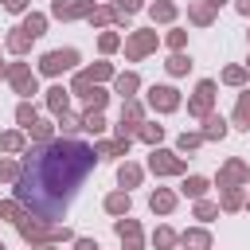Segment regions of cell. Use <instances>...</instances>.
Listing matches in <instances>:
<instances>
[{"mask_svg": "<svg viewBox=\"0 0 250 250\" xmlns=\"http://www.w3.org/2000/svg\"><path fill=\"white\" fill-rule=\"evenodd\" d=\"M98 148L74 137L59 141H39L35 148L23 152L20 180H16V199L27 207V215L39 219H62L66 207L74 203L78 188L94 172Z\"/></svg>", "mask_w": 250, "mask_h": 250, "instance_id": "cell-1", "label": "cell"}, {"mask_svg": "<svg viewBox=\"0 0 250 250\" xmlns=\"http://www.w3.org/2000/svg\"><path fill=\"white\" fill-rule=\"evenodd\" d=\"M16 227H20V234H23L27 242H31V238H35V242H62V238H70L66 227H55V223H47V219H39V215H35V219L23 215Z\"/></svg>", "mask_w": 250, "mask_h": 250, "instance_id": "cell-2", "label": "cell"}, {"mask_svg": "<svg viewBox=\"0 0 250 250\" xmlns=\"http://www.w3.org/2000/svg\"><path fill=\"white\" fill-rule=\"evenodd\" d=\"M70 94H78V98H82L90 109H102V105H105V98H109L105 90H98V82H94L86 70H82V74H74V86H70Z\"/></svg>", "mask_w": 250, "mask_h": 250, "instance_id": "cell-3", "label": "cell"}, {"mask_svg": "<svg viewBox=\"0 0 250 250\" xmlns=\"http://www.w3.org/2000/svg\"><path fill=\"white\" fill-rule=\"evenodd\" d=\"M74 62H78V51H70V47H66V51H47V55L39 59V70H43V74H62V70H70Z\"/></svg>", "mask_w": 250, "mask_h": 250, "instance_id": "cell-4", "label": "cell"}, {"mask_svg": "<svg viewBox=\"0 0 250 250\" xmlns=\"http://www.w3.org/2000/svg\"><path fill=\"white\" fill-rule=\"evenodd\" d=\"M141 125H145L141 105H137L133 98H125V105H121V121H117V133H121V137H137V133H141Z\"/></svg>", "mask_w": 250, "mask_h": 250, "instance_id": "cell-5", "label": "cell"}, {"mask_svg": "<svg viewBox=\"0 0 250 250\" xmlns=\"http://www.w3.org/2000/svg\"><path fill=\"white\" fill-rule=\"evenodd\" d=\"M148 168H152L156 176H176V172H184V160H180L176 152H168V148H152Z\"/></svg>", "mask_w": 250, "mask_h": 250, "instance_id": "cell-6", "label": "cell"}, {"mask_svg": "<svg viewBox=\"0 0 250 250\" xmlns=\"http://www.w3.org/2000/svg\"><path fill=\"white\" fill-rule=\"evenodd\" d=\"M211 102H215V82H211V78H203V82L195 86V98L188 102V113L207 117V113H211Z\"/></svg>", "mask_w": 250, "mask_h": 250, "instance_id": "cell-7", "label": "cell"}, {"mask_svg": "<svg viewBox=\"0 0 250 250\" xmlns=\"http://www.w3.org/2000/svg\"><path fill=\"white\" fill-rule=\"evenodd\" d=\"M148 105L160 109V113H172V109H180V94L172 86H152L148 90Z\"/></svg>", "mask_w": 250, "mask_h": 250, "instance_id": "cell-8", "label": "cell"}, {"mask_svg": "<svg viewBox=\"0 0 250 250\" xmlns=\"http://www.w3.org/2000/svg\"><path fill=\"white\" fill-rule=\"evenodd\" d=\"M250 180V168L242 164V160H227L223 168H219V188H238V184H246Z\"/></svg>", "mask_w": 250, "mask_h": 250, "instance_id": "cell-9", "label": "cell"}, {"mask_svg": "<svg viewBox=\"0 0 250 250\" xmlns=\"http://www.w3.org/2000/svg\"><path fill=\"white\" fill-rule=\"evenodd\" d=\"M152 47H156V31H133L129 43H125V55L129 59H145Z\"/></svg>", "mask_w": 250, "mask_h": 250, "instance_id": "cell-10", "label": "cell"}, {"mask_svg": "<svg viewBox=\"0 0 250 250\" xmlns=\"http://www.w3.org/2000/svg\"><path fill=\"white\" fill-rule=\"evenodd\" d=\"M90 12H94L90 0H55V8H51V16H59V20H74V16H90Z\"/></svg>", "mask_w": 250, "mask_h": 250, "instance_id": "cell-11", "label": "cell"}, {"mask_svg": "<svg viewBox=\"0 0 250 250\" xmlns=\"http://www.w3.org/2000/svg\"><path fill=\"white\" fill-rule=\"evenodd\" d=\"M8 78H12L16 94H23V98H27V94H35V74H31L23 62H12V66H8Z\"/></svg>", "mask_w": 250, "mask_h": 250, "instance_id": "cell-12", "label": "cell"}, {"mask_svg": "<svg viewBox=\"0 0 250 250\" xmlns=\"http://www.w3.org/2000/svg\"><path fill=\"white\" fill-rule=\"evenodd\" d=\"M117 238L125 242V250H141V227H137V219H117Z\"/></svg>", "mask_w": 250, "mask_h": 250, "instance_id": "cell-13", "label": "cell"}, {"mask_svg": "<svg viewBox=\"0 0 250 250\" xmlns=\"http://www.w3.org/2000/svg\"><path fill=\"white\" fill-rule=\"evenodd\" d=\"M223 137H227V121L215 117V113H207L203 117V141H223Z\"/></svg>", "mask_w": 250, "mask_h": 250, "instance_id": "cell-14", "label": "cell"}, {"mask_svg": "<svg viewBox=\"0 0 250 250\" xmlns=\"http://www.w3.org/2000/svg\"><path fill=\"white\" fill-rule=\"evenodd\" d=\"M148 207H152V211H160V215H168V211L176 207V195H172L168 188H156V191L148 195Z\"/></svg>", "mask_w": 250, "mask_h": 250, "instance_id": "cell-15", "label": "cell"}, {"mask_svg": "<svg viewBox=\"0 0 250 250\" xmlns=\"http://www.w3.org/2000/svg\"><path fill=\"white\" fill-rule=\"evenodd\" d=\"M188 16H191V23H199V27H203V23H211V16H215V4H211V0H195V4L188 8Z\"/></svg>", "mask_w": 250, "mask_h": 250, "instance_id": "cell-16", "label": "cell"}, {"mask_svg": "<svg viewBox=\"0 0 250 250\" xmlns=\"http://www.w3.org/2000/svg\"><path fill=\"white\" fill-rule=\"evenodd\" d=\"M180 242H184L188 250H211V234H207V230H184Z\"/></svg>", "mask_w": 250, "mask_h": 250, "instance_id": "cell-17", "label": "cell"}, {"mask_svg": "<svg viewBox=\"0 0 250 250\" xmlns=\"http://www.w3.org/2000/svg\"><path fill=\"white\" fill-rule=\"evenodd\" d=\"M66 98H70V90H62V86H51V90H47V105H51L55 117L66 113Z\"/></svg>", "mask_w": 250, "mask_h": 250, "instance_id": "cell-18", "label": "cell"}, {"mask_svg": "<svg viewBox=\"0 0 250 250\" xmlns=\"http://www.w3.org/2000/svg\"><path fill=\"white\" fill-rule=\"evenodd\" d=\"M234 125L238 129H250V90L238 94V105H234Z\"/></svg>", "mask_w": 250, "mask_h": 250, "instance_id": "cell-19", "label": "cell"}, {"mask_svg": "<svg viewBox=\"0 0 250 250\" xmlns=\"http://www.w3.org/2000/svg\"><path fill=\"white\" fill-rule=\"evenodd\" d=\"M117 184H121V188H137V184H141V168H137V164H121V168H117Z\"/></svg>", "mask_w": 250, "mask_h": 250, "instance_id": "cell-20", "label": "cell"}, {"mask_svg": "<svg viewBox=\"0 0 250 250\" xmlns=\"http://www.w3.org/2000/svg\"><path fill=\"white\" fill-rule=\"evenodd\" d=\"M180 191H184V195H191V199H203V191H207V180H203V176H188V180L180 184Z\"/></svg>", "mask_w": 250, "mask_h": 250, "instance_id": "cell-21", "label": "cell"}, {"mask_svg": "<svg viewBox=\"0 0 250 250\" xmlns=\"http://www.w3.org/2000/svg\"><path fill=\"white\" fill-rule=\"evenodd\" d=\"M105 211H109V215H125V211H129V191H113V195H105Z\"/></svg>", "mask_w": 250, "mask_h": 250, "instance_id": "cell-22", "label": "cell"}, {"mask_svg": "<svg viewBox=\"0 0 250 250\" xmlns=\"http://www.w3.org/2000/svg\"><path fill=\"white\" fill-rule=\"evenodd\" d=\"M129 152V137H121V141H105V145H98V156H125Z\"/></svg>", "mask_w": 250, "mask_h": 250, "instance_id": "cell-23", "label": "cell"}, {"mask_svg": "<svg viewBox=\"0 0 250 250\" xmlns=\"http://www.w3.org/2000/svg\"><path fill=\"white\" fill-rule=\"evenodd\" d=\"M242 207H246V195L238 188H227L223 191V211H242Z\"/></svg>", "mask_w": 250, "mask_h": 250, "instance_id": "cell-24", "label": "cell"}, {"mask_svg": "<svg viewBox=\"0 0 250 250\" xmlns=\"http://www.w3.org/2000/svg\"><path fill=\"white\" fill-rule=\"evenodd\" d=\"M43 27H47V16H39V12H31V16L23 20V31H27L31 39H39V35H43Z\"/></svg>", "mask_w": 250, "mask_h": 250, "instance_id": "cell-25", "label": "cell"}, {"mask_svg": "<svg viewBox=\"0 0 250 250\" xmlns=\"http://www.w3.org/2000/svg\"><path fill=\"white\" fill-rule=\"evenodd\" d=\"M27 47H31V35H27V31H23V27H20V31H12V35H8V51H16V55H23V51H27Z\"/></svg>", "mask_w": 250, "mask_h": 250, "instance_id": "cell-26", "label": "cell"}, {"mask_svg": "<svg viewBox=\"0 0 250 250\" xmlns=\"http://www.w3.org/2000/svg\"><path fill=\"white\" fill-rule=\"evenodd\" d=\"M16 121H20L23 129H31V125L39 121V113H35V105H31V102H20V109H16Z\"/></svg>", "mask_w": 250, "mask_h": 250, "instance_id": "cell-27", "label": "cell"}, {"mask_svg": "<svg viewBox=\"0 0 250 250\" xmlns=\"http://www.w3.org/2000/svg\"><path fill=\"white\" fill-rule=\"evenodd\" d=\"M82 129H90V133H102V129H105V117H102V109H86V113H82Z\"/></svg>", "mask_w": 250, "mask_h": 250, "instance_id": "cell-28", "label": "cell"}, {"mask_svg": "<svg viewBox=\"0 0 250 250\" xmlns=\"http://www.w3.org/2000/svg\"><path fill=\"white\" fill-rule=\"evenodd\" d=\"M141 86V78L137 74H117V94L121 98H133V90Z\"/></svg>", "mask_w": 250, "mask_h": 250, "instance_id": "cell-29", "label": "cell"}, {"mask_svg": "<svg viewBox=\"0 0 250 250\" xmlns=\"http://www.w3.org/2000/svg\"><path fill=\"white\" fill-rule=\"evenodd\" d=\"M0 219H12V223H20V219H23V203H20V199H8V203H0Z\"/></svg>", "mask_w": 250, "mask_h": 250, "instance_id": "cell-30", "label": "cell"}, {"mask_svg": "<svg viewBox=\"0 0 250 250\" xmlns=\"http://www.w3.org/2000/svg\"><path fill=\"white\" fill-rule=\"evenodd\" d=\"M152 20H160V23H168V20H176V4H168V0H160V4H152Z\"/></svg>", "mask_w": 250, "mask_h": 250, "instance_id": "cell-31", "label": "cell"}, {"mask_svg": "<svg viewBox=\"0 0 250 250\" xmlns=\"http://www.w3.org/2000/svg\"><path fill=\"white\" fill-rule=\"evenodd\" d=\"M188 70H191V59H188V55H180V51H176V55H172V59H168V74H188Z\"/></svg>", "mask_w": 250, "mask_h": 250, "instance_id": "cell-32", "label": "cell"}, {"mask_svg": "<svg viewBox=\"0 0 250 250\" xmlns=\"http://www.w3.org/2000/svg\"><path fill=\"white\" fill-rule=\"evenodd\" d=\"M137 137H141V141H148V145H156V141H160V137H164V125H152V121H145V125H141V133H137Z\"/></svg>", "mask_w": 250, "mask_h": 250, "instance_id": "cell-33", "label": "cell"}, {"mask_svg": "<svg viewBox=\"0 0 250 250\" xmlns=\"http://www.w3.org/2000/svg\"><path fill=\"white\" fill-rule=\"evenodd\" d=\"M0 148L4 152H20L23 148V133H0Z\"/></svg>", "mask_w": 250, "mask_h": 250, "instance_id": "cell-34", "label": "cell"}, {"mask_svg": "<svg viewBox=\"0 0 250 250\" xmlns=\"http://www.w3.org/2000/svg\"><path fill=\"white\" fill-rule=\"evenodd\" d=\"M152 242H156V250H168V246H176V230H168V227H156Z\"/></svg>", "mask_w": 250, "mask_h": 250, "instance_id": "cell-35", "label": "cell"}, {"mask_svg": "<svg viewBox=\"0 0 250 250\" xmlns=\"http://www.w3.org/2000/svg\"><path fill=\"white\" fill-rule=\"evenodd\" d=\"M113 20H121L117 8H94L90 12V23H113Z\"/></svg>", "mask_w": 250, "mask_h": 250, "instance_id": "cell-36", "label": "cell"}, {"mask_svg": "<svg viewBox=\"0 0 250 250\" xmlns=\"http://www.w3.org/2000/svg\"><path fill=\"white\" fill-rule=\"evenodd\" d=\"M223 82H227V86H242V82H246V66H227V70H223Z\"/></svg>", "mask_w": 250, "mask_h": 250, "instance_id": "cell-37", "label": "cell"}, {"mask_svg": "<svg viewBox=\"0 0 250 250\" xmlns=\"http://www.w3.org/2000/svg\"><path fill=\"white\" fill-rule=\"evenodd\" d=\"M176 145H180V152H195V148L203 145V133H184Z\"/></svg>", "mask_w": 250, "mask_h": 250, "instance_id": "cell-38", "label": "cell"}, {"mask_svg": "<svg viewBox=\"0 0 250 250\" xmlns=\"http://www.w3.org/2000/svg\"><path fill=\"white\" fill-rule=\"evenodd\" d=\"M215 215H219V207H215V203H207V199H199V203H195V219H203V223H211Z\"/></svg>", "mask_w": 250, "mask_h": 250, "instance_id": "cell-39", "label": "cell"}, {"mask_svg": "<svg viewBox=\"0 0 250 250\" xmlns=\"http://www.w3.org/2000/svg\"><path fill=\"white\" fill-rule=\"evenodd\" d=\"M59 129H62V133L70 137L74 129H82V117H70V113H59Z\"/></svg>", "mask_w": 250, "mask_h": 250, "instance_id": "cell-40", "label": "cell"}, {"mask_svg": "<svg viewBox=\"0 0 250 250\" xmlns=\"http://www.w3.org/2000/svg\"><path fill=\"white\" fill-rule=\"evenodd\" d=\"M0 180L16 184V180H20V164H12V160H0Z\"/></svg>", "mask_w": 250, "mask_h": 250, "instance_id": "cell-41", "label": "cell"}, {"mask_svg": "<svg viewBox=\"0 0 250 250\" xmlns=\"http://www.w3.org/2000/svg\"><path fill=\"white\" fill-rule=\"evenodd\" d=\"M86 74H90L94 82H102V78H109V74H113V66H109V62H98V66H90Z\"/></svg>", "mask_w": 250, "mask_h": 250, "instance_id": "cell-42", "label": "cell"}, {"mask_svg": "<svg viewBox=\"0 0 250 250\" xmlns=\"http://www.w3.org/2000/svg\"><path fill=\"white\" fill-rule=\"evenodd\" d=\"M113 8H117V16H133V12H141V0H117Z\"/></svg>", "mask_w": 250, "mask_h": 250, "instance_id": "cell-43", "label": "cell"}, {"mask_svg": "<svg viewBox=\"0 0 250 250\" xmlns=\"http://www.w3.org/2000/svg\"><path fill=\"white\" fill-rule=\"evenodd\" d=\"M117 43H121V39H117V35H113V31H105V35H102V39H98V47H102V51H105V55H109V51H117Z\"/></svg>", "mask_w": 250, "mask_h": 250, "instance_id": "cell-44", "label": "cell"}, {"mask_svg": "<svg viewBox=\"0 0 250 250\" xmlns=\"http://www.w3.org/2000/svg\"><path fill=\"white\" fill-rule=\"evenodd\" d=\"M27 133H31L35 141H51V125H43V121H35V125H31Z\"/></svg>", "mask_w": 250, "mask_h": 250, "instance_id": "cell-45", "label": "cell"}, {"mask_svg": "<svg viewBox=\"0 0 250 250\" xmlns=\"http://www.w3.org/2000/svg\"><path fill=\"white\" fill-rule=\"evenodd\" d=\"M184 39H188L184 31H168V47H172V51H180V47H184Z\"/></svg>", "mask_w": 250, "mask_h": 250, "instance_id": "cell-46", "label": "cell"}, {"mask_svg": "<svg viewBox=\"0 0 250 250\" xmlns=\"http://www.w3.org/2000/svg\"><path fill=\"white\" fill-rule=\"evenodd\" d=\"M4 8H8V12H23V8H27V0H4Z\"/></svg>", "mask_w": 250, "mask_h": 250, "instance_id": "cell-47", "label": "cell"}, {"mask_svg": "<svg viewBox=\"0 0 250 250\" xmlns=\"http://www.w3.org/2000/svg\"><path fill=\"white\" fill-rule=\"evenodd\" d=\"M74 250H98V242H94V238H78V242H74Z\"/></svg>", "mask_w": 250, "mask_h": 250, "instance_id": "cell-48", "label": "cell"}, {"mask_svg": "<svg viewBox=\"0 0 250 250\" xmlns=\"http://www.w3.org/2000/svg\"><path fill=\"white\" fill-rule=\"evenodd\" d=\"M238 12H242V16H250V0H238Z\"/></svg>", "mask_w": 250, "mask_h": 250, "instance_id": "cell-49", "label": "cell"}, {"mask_svg": "<svg viewBox=\"0 0 250 250\" xmlns=\"http://www.w3.org/2000/svg\"><path fill=\"white\" fill-rule=\"evenodd\" d=\"M31 250H51V246H47V242H39V246H31Z\"/></svg>", "mask_w": 250, "mask_h": 250, "instance_id": "cell-50", "label": "cell"}, {"mask_svg": "<svg viewBox=\"0 0 250 250\" xmlns=\"http://www.w3.org/2000/svg\"><path fill=\"white\" fill-rule=\"evenodd\" d=\"M4 74H8V66H4V62H0V78H4Z\"/></svg>", "mask_w": 250, "mask_h": 250, "instance_id": "cell-51", "label": "cell"}, {"mask_svg": "<svg viewBox=\"0 0 250 250\" xmlns=\"http://www.w3.org/2000/svg\"><path fill=\"white\" fill-rule=\"evenodd\" d=\"M211 4H215V8H219V4H227V0H211Z\"/></svg>", "mask_w": 250, "mask_h": 250, "instance_id": "cell-52", "label": "cell"}, {"mask_svg": "<svg viewBox=\"0 0 250 250\" xmlns=\"http://www.w3.org/2000/svg\"><path fill=\"white\" fill-rule=\"evenodd\" d=\"M0 250H8V246H4V242H0Z\"/></svg>", "mask_w": 250, "mask_h": 250, "instance_id": "cell-53", "label": "cell"}, {"mask_svg": "<svg viewBox=\"0 0 250 250\" xmlns=\"http://www.w3.org/2000/svg\"><path fill=\"white\" fill-rule=\"evenodd\" d=\"M246 207H250V199H246Z\"/></svg>", "mask_w": 250, "mask_h": 250, "instance_id": "cell-54", "label": "cell"}]
</instances>
